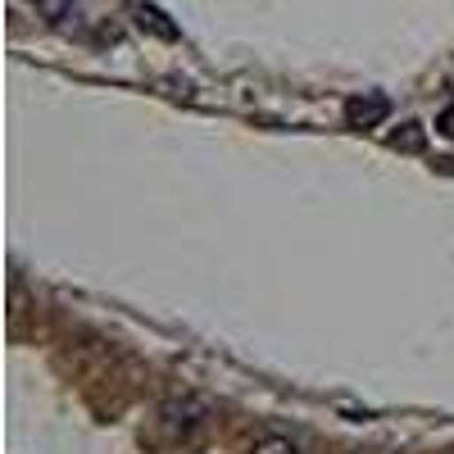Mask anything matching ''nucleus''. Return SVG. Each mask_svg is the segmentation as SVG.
<instances>
[{
    "label": "nucleus",
    "mask_w": 454,
    "mask_h": 454,
    "mask_svg": "<svg viewBox=\"0 0 454 454\" xmlns=\"http://www.w3.org/2000/svg\"><path fill=\"white\" fill-rule=\"evenodd\" d=\"M387 114H391V100L382 91H364V96L346 100V123L350 128H377V123H387Z\"/></svg>",
    "instance_id": "obj_1"
},
{
    "label": "nucleus",
    "mask_w": 454,
    "mask_h": 454,
    "mask_svg": "<svg viewBox=\"0 0 454 454\" xmlns=\"http://www.w3.org/2000/svg\"><path fill=\"white\" fill-rule=\"evenodd\" d=\"M128 14H132V23H137L141 32L160 36V42H177V23H173V19H168L160 5H141V0H132Z\"/></svg>",
    "instance_id": "obj_2"
},
{
    "label": "nucleus",
    "mask_w": 454,
    "mask_h": 454,
    "mask_svg": "<svg viewBox=\"0 0 454 454\" xmlns=\"http://www.w3.org/2000/svg\"><path fill=\"white\" fill-rule=\"evenodd\" d=\"M250 454H300V445L291 436H263L250 445Z\"/></svg>",
    "instance_id": "obj_3"
},
{
    "label": "nucleus",
    "mask_w": 454,
    "mask_h": 454,
    "mask_svg": "<svg viewBox=\"0 0 454 454\" xmlns=\"http://www.w3.org/2000/svg\"><path fill=\"white\" fill-rule=\"evenodd\" d=\"M395 150H423V128L419 123H404V132H391Z\"/></svg>",
    "instance_id": "obj_4"
},
{
    "label": "nucleus",
    "mask_w": 454,
    "mask_h": 454,
    "mask_svg": "<svg viewBox=\"0 0 454 454\" xmlns=\"http://www.w3.org/2000/svg\"><path fill=\"white\" fill-rule=\"evenodd\" d=\"M36 10H42L46 19H64L73 10V0H36Z\"/></svg>",
    "instance_id": "obj_5"
},
{
    "label": "nucleus",
    "mask_w": 454,
    "mask_h": 454,
    "mask_svg": "<svg viewBox=\"0 0 454 454\" xmlns=\"http://www.w3.org/2000/svg\"><path fill=\"white\" fill-rule=\"evenodd\" d=\"M441 132H450V137H454V105L441 114Z\"/></svg>",
    "instance_id": "obj_6"
}]
</instances>
